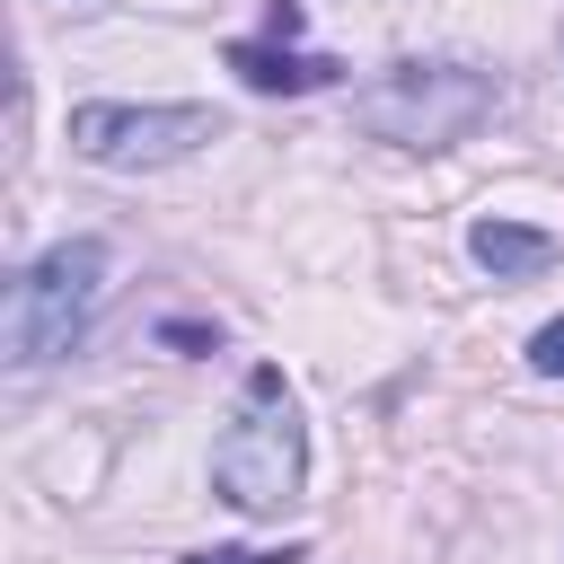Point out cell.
Listing matches in <instances>:
<instances>
[{"mask_svg": "<svg viewBox=\"0 0 564 564\" xmlns=\"http://www.w3.org/2000/svg\"><path fill=\"white\" fill-rule=\"evenodd\" d=\"M106 273H115L106 238H62V247H44V256L9 282V308H0V352H9V370L62 361V352L88 335V317H97V300H106Z\"/></svg>", "mask_w": 564, "mask_h": 564, "instance_id": "1", "label": "cell"}, {"mask_svg": "<svg viewBox=\"0 0 564 564\" xmlns=\"http://www.w3.org/2000/svg\"><path fill=\"white\" fill-rule=\"evenodd\" d=\"M494 70H467V62H388L361 97H352V123L370 141H397V150H449L467 141L485 115H494Z\"/></svg>", "mask_w": 564, "mask_h": 564, "instance_id": "2", "label": "cell"}, {"mask_svg": "<svg viewBox=\"0 0 564 564\" xmlns=\"http://www.w3.org/2000/svg\"><path fill=\"white\" fill-rule=\"evenodd\" d=\"M212 485H220L229 511H282L308 485V423H300V405H291L273 361L247 379L238 423L212 441Z\"/></svg>", "mask_w": 564, "mask_h": 564, "instance_id": "3", "label": "cell"}, {"mask_svg": "<svg viewBox=\"0 0 564 564\" xmlns=\"http://www.w3.org/2000/svg\"><path fill=\"white\" fill-rule=\"evenodd\" d=\"M220 132L229 123L212 106H115V97L70 106V150L97 159V167H176Z\"/></svg>", "mask_w": 564, "mask_h": 564, "instance_id": "4", "label": "cell"}, {"mask_svg": "<svg viewBox=\"0 0 564 564\" xmlns=\"http://www.w3.org/2000/svg\"><path fill=\"white\" fill-rule=\"evenodd\" d=\"M229 70H238L256 97H308V88H335V79H344V62H335V53L256 44V35H238V44H229Z\"/></svg>", "mask_w": 564, "mask_h": 564, "instance_id": "5", "label": "cell"}, {"mask_svg": "<svg viewBox=\"0 0 564 564\" xmlns=\"http://www.w3.org/2000/svg\"><path fill=\"white\" fill-rule=\"evenodd\" d=\"M467 256H476V273H494V282H529V273H546L564 247H555V229H529V220H476L467 229Z\"/></svg>", "mask_w": 564, "mask_h": 564, "instance_id": "6", "label": "cell"}, {"mask_svg": "<svg viewBox=\"0 0 564 564\" xmlns=\"http://www.w3.org/2000/svg\"><path fill=\"white\" fill-rule=\"evenodd\" d=\"M529 370H538V379H564V317H546V326L529 335Z\"/></svg>", "mask_w": 564, "mask_h": 564, "instance_id": "7", "label": "cell"}, {"mask_svg": "<svg viewBox=\"0 0 564 564\" xmlns=\"http://www.w3.org/2000/svg\"><path fill=\"white\" fill-rule=\"evenodd\" d=\"M185 564H300V555H291V546H282V555H247V546H212V555H185Z\"/></svg>", "mask_w": 564, "mask_h": 564, "instance_id": "8", "label": "cell"}]
</instances>
